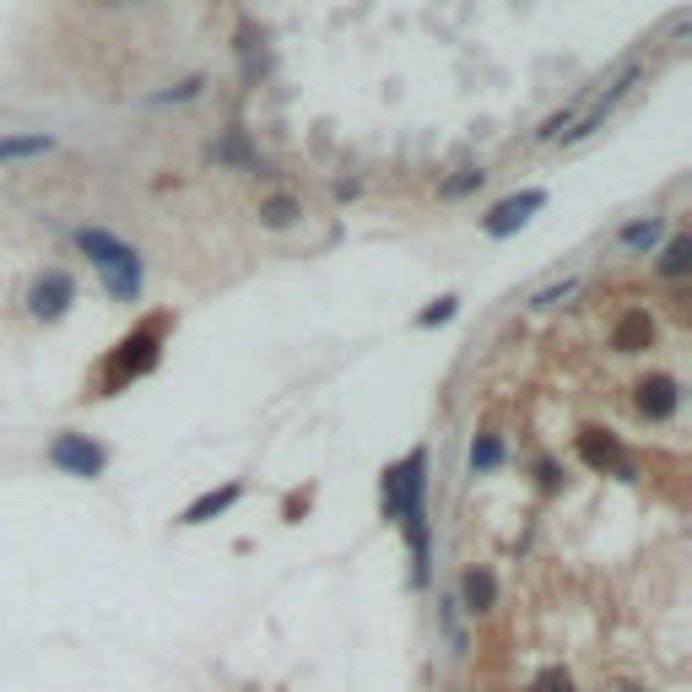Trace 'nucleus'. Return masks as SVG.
<instances>
[{
	"mask_svg": "<svg viewBox=\"0 0 692 692\" xmlns=\"http://www.w3.org/2000/svg\"><path fill=\"white\" fill-rule=\"evenodd\" d=\"M76 249L92 260V271H98V282L114 303L141 298V249H130L125 238H114L103 228H76Z\"/></svg>",
	"mask_w": 692,
	"mask_h": 692,
	"instance_id": "1",
	"label": "nucleus"
},
{
	"mask_svg": "<svg viewBox=\"0 0 692 692\" xmlns=\"http://www.w3.org/2000/svg\"><path fill=\"white\" fill-rule=\"evenodd\" d=\"M422 465H428V460H422V449H411L401 465H390V471H384V514H390V519L422 509V487H428Z\"/></svg>",
	"mask_w": 692,
	"mask_h": 692,
	"instance_id": "2",
	"label": "nucleus"
},
{
	"mask_svg": "<svg viewBox=\"0 0 692 692\" xmlns=\"http://www.w3.org/2000/svg\"><path fill=\"white\" fill-rule=\"evenodd\" d=\"M547 206V190H519V195H509V201H498L482 217V233L487 238H509V233H519L525 228L530 217H536V211Z\"/></svg>",
	"mask_w": 692,
	"mask_h": 692,
	"instance_id": "3",
	"label": "nucleus"
},
{
	"mask_svg": "<svg viewBox=\"0 0 692 692\" xmlns=\"http://www.w3.org/2000/svg\"><path fill=\"white\" fill-rule=\"evenodd\" d=\"M49 465H60V471H71V476H103L109 455H103L87 433H60L55 444H49Z\"/></svg>",
	"mask_w": 692,
	"mask_h": 692,
	"instance_id": "4",
	"label": "nucleus"
},
{
	"mask_svg": "<svg viewBox=\"0 0 692 692\" xmlns=\"http://www.w3.org/2000/svg\"><path fill=\"white\" fill-rule=\"evenodd\" d=\"M71 303H76V282H71L65 271H55V265H49V271L33 282V292H28L33 319H60L65 309H71Z\"/></svg>",
	"mask_w": 692,
	"mask_h": 692,
	"instance_id": "5",
	"label": "nucleus"
},
{
	"mask_svg": "<svg viewBox=\"0 0 692 692\" xmlns=\"http://www.w3.org/2000/svg\"><path fill=\"white\" fill-rule=\"evenodd\" d=\"M157 363V325H146L141 336H130V341H119V357H114V379H136L146 374V368Z\"/></svg>",
	"mask_w": 692,
	"mask_h": 692,
	"instance_id": "6",
	"label": "nucleus"
},
{
	"mask_svg": "<svg viewBox=\"0 0 692 692\" xmlns=\"http://www.w3.org/2000/svg\"><path fill=\"white\" fill-rule=\"evenodd\" d=\"M206 157H211V163H222V168H244V173H260V157L249 152V136H244V130H222V136L206 146Z\"/></svg>",
	"mask_w": 692,
	"mask_h": 692,
	"instance_id": "7",
	"label": "nucleus"
},
{
	"mask_svg": "<svg viewBox=\"0 0 692 692\" xmlns=\"http://www.w3.org/2000/svg\"><path fill=\"white\" fill-rule=\"evenodd\" d=\"M55 152V136L44 130H17V136H0V163H28V157Z\"/></svg>",
	"mask_w": 692,
	"mask_h": 692,
	"instance_id": "8",
	"label": "nucleus"
},
{
	"mask_svg": "<svg viewBox=\"0 0 692 692\" xmlns=\"http://www.w3.org/2000/svg\"><path fill=\"white\" fill-rule=\"evenodd\" d=\"M638 411L655 417V422H665L676 411V384L671 379H644V384H638Z\"/></svg>",
	"mask_w": 692,
	"mask_h": 692,
	"instance_id": "9",
	"label": "nucleus"
},
{
	"mask_svg": "<svg viewBox=\"0 0 692 692\" xmlns=\"http://www.w3.org/2000/svg\"><path fill=\"white\" fill-rule=\"evenodd\" d=\"M238 492H244V487H238V482H228L222 492H206V498H195L190 509H184V519H179V525H206L211 514H228L233 503H238Z\"/></svg>",
	"mask_w": 692,
	"mask_h": 692,
	"instance_id": "10",
	"label": "nucleus"
},
{
	"mask_svg": "<svg viewBox=\"0 0 692 692\" xmlns=\"http://www.w3.org/2000/svg\"><path fill=\"white\" fill-rule=\"evenodd\" d=\"M460 595H465V611H487V606H492V595H498V584H492L487 568H465Z\"/></svg>",
	"mask_w": 692,
	"mask_h": 692,
	"instance_id": "11",
	"label": "nucleus"
},
{
	"mask_svg": "<svg viewBox=\"0 0 692 692\" xmlns=\"http://www.w3.org/2000/svg\"><path fill=\"white\" fill-rule=\"evenodd\" d=\"M298 217H303V206L292 201V195H265V201H260V222H265V228H271V233L292 228V222H298Z\"/></svg>",
	"mask_w": 692,
	"mask_h": 692,
	"instance_id": "12",
	"label": "nucleus"
},
{
	"mask_svg": "<svg viewBox=\"0 0 692 692\" xmlns=\"http://www.w3.org/2000/svg\"><path fill=\"white\" fill-rule=\"evenodd\" d=\"M687 265H692V238L676 233L671 244H665V255H660V276H665V282H682Z\"/></svg>",
	"mask_w": 692,
	"mask_h": 692,
	"instance_id": "13",
	"label": "nucleus"
},
{
	"mask_svg": "<svg viewBox=\"0 0 692 692\" xmlns=\"http://www.w3.org/2000/svg\"><path fill=\"white\" fill-rule=\"evenodd\" d=\"M617 238H622V249H655L660 238H665V222H660V217H638V222H628V228H622Z\"/></svg>",
	"mask_w": 692,
	"mask_h": 692,
	"instance_id": "14",
	"label": "nucleus"
},
{
	"mask_svg": "<svg viewBox=\"0 0 692 692\" xmlns=\"http://www.w3.org/2000/svg\"><path fill=\"white\" fill-rule=\"evenodd\" d=\"M579 449H584V460H590V465H622V444H617V438L584 433V438H579Z\"/></svg>",
	"mask_w": 692,
	"mask_h": 692,
	"instance_id": "15",
	"label": "nucleus"
},
{
	"mask_svg": "<svg viewBox=\"0 0 692 692\" xmlns=\"http://www.w3.org/2000/svg\"><path fill=\"white\" fill-rule=\"evenodd\" d=\"M482 179H487L482 168H460L455 179H444V184H438V201H465L471 190H482Z\"/></svg>",
	"mask_w": 692,
	"mask_h": 692,
	"instance_id": "16",
	"label": "nucleus"
},
{
	"mask_svg": "<svg viewBox=\"0 0 692 692\" xmlns=\"http://www.w3.org/2000/svg\"><path fill=\"white\" fill-rule=\"evenodd\" d=\"M503 465V438L498 433H482L471 444V471H498Z\"/></svg>",
	"mask_w": 692,
	"mask_h": 692,
	"instance_id": "17",
	"label": "nucleus"
},
{
	"mask_svg": "<svg viewBox=\"0 0 692 692\" xmlns=\"http://www.w3.org/2000/svg\"><path fill=\"white\" fill-rule=\"evenodd\" d=\"M574 292H579V282H574V276H568V282H552V287H541L536 298H530V309H557V303H568V298H574Z\"/></svg>",
	"mask_w": 692,
	"mask_h": 692,
	"instance_id": "18",
	"label": "nucleus"
},
{
	"mask_svg": "<svg viewBox=\"0 0 692 692\" xmlns=\"http://www.w3.org/2000/svg\"><path fill=\"white\" fill-rule=\"evenodd\" d=\"M455 309H460V298H438V303H428V309L417 314V330H433V325H444V319H455Z\"/></svg>",
	"mask_w": 692,
	"mask_h": 692,
	"instance_id": "19",
	"label": "nucleus"
},
{
	"mask_svg": "<svg viewBox=\"0 0 692 692\" xmlns=\"http://www.w3.org/2000/svg\"><path fill=\"white\" fill-rule=\"evenodd\" d=\"M644 336H649V319H644V314H633V319H628V325H622V330H617V346H622V352H633V346H638V341H644Z\"/></svg>",
	"mask_w": 692,
	"mask_h": 692,
	"instance_id": "20",
	"label": "nucleus"
},
{
	"mask_svg": "<svg viewBox=\"0 0 692 692\" xmlns=\"http://www.w3.org/2000/svg\"><path fill=\"white\" fill-rule=\"evenodd\" d=\"M201 76H190V82H179V87H173V92H157V103H190V98H201Z\"/></svg>",
	"mask_w": 692,
	"mask_h": 692,
	"instance_id": "21",
	"label": "nucleus"
},
{
	"mask_svg": "<svg viewBox=\"0 0 692 692\" xmlns=\"http://www.w3.org/2000/svg\"><path fill=\"white\" fill-rule=\"evenodd\" d=\"M536 692H574V676H568V671H547L536 682Z\"/></svg>",
	"mask_w": 692,
	"mask_h": 692,
	"instance_id": "22",
	"label": "nucleus"
},
{
	"mask_svg": "<svg viewBox=\"0 0 692 692\" xmlns=\"http://www.w3.org/2000/svg\"><path fill=\"white\" fill-rule=\"evenodd\" d=\"M98 6H136V0H98Z\"/></svg>",
	"mask_w": 692,
	"mask_h": 692,
	"instance_id": "23",
	"label": "nucleus"
},
{
	"mask_svg": "<svg viewBox=\"0 0 692 692\" xmlns=\"http://www.w3.org/2000/svg\"><path fill=\"white\" fill-rule=\"evenodd\" d=\"M622 692H633V687H622Z\"/></svg>",
	"mask_w": 692,
	"mask_h": 692,
	"instance_id": "24",
	"label": "nucleus"
}]
</instances>
